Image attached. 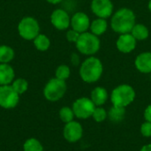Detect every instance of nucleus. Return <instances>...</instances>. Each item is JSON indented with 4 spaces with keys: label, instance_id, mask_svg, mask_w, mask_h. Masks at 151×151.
<instances>
[{
    "label": "nucleus",
    "instance_id": "obj_1",
    "mask_svg": "<svg viewBox=\"0 0 151 151\" xmlns=\"http://www.w3.org/2000/svg\"><path fill=\"white\" fill-rule=\"evenodd\" d=\"M136 17L134 12L127 7L119 9L112 14L111 19V27L112 30L119 34L130 33L134 26L136 24Z\"/></svg>",
    "mask_w": 151,
    "mask_h": 151
},
{
    "label": "nucleus",
    "instance_id": "obj_2",
    "mask_svg": "<svg viewBox=\"0 0 151 151\" xmlns=\"http://www.w3.org/2000/svg\"><path fill=\"white\" fill-rule=\"evenodd\" d=\"M103 72L104 66L101 60L93 56L86 58L80 67V76L81 80L87 83L97 81L101 78Z\"/></svg>",
    "mask_w": 151,
    "mask_h": 151
},
{
    "label": "nucleus",
    "instance_id": "obj_3",
    "mask_svg": "<svg viewBox=\"0 0 151 151\" xmlns=\"http://www.w3.org/2000/svg\"><path fill=\"white\" fill-rule=\"evenodd\" d=\"M75 45L79 52L81 54L86 56H93L100 50L101 42L97 35L87 31L81 34Z\"/></svg>",
    "mask_w": 151,
    "mask_h": 151
},
{
    "label": "nucleus",
    "instance_id": "obj_4",
    "mask_svg": "<svg viewBox=\"0 0 151 151\" xmlns=\"http://www.w3.org/2000/svg\"><path fill=\"white\" fill-rule=\"evenodd\" d=\"M135 98L134 89L127 84H122L116 87L111 95V100L113 105L126 108L134 102Z\"/></svg>",
    "mask_w": 151,
    "mask_h": 151
},
{
    "label": "nucleus",
    "instance_id": "obj_5",
    "mask_svg": "<svg viewBox=\"0 0 151 151\" xmlns=\"http://www.w3.org/2000/svg\"><path fill=\"white\" fill-rule=\"evenodd\" d=\"M17 29L19 36L27 41H33L40 34L39 22L31 16L22 18L18 24Z\"/></svg>",
    "mask_w": 151,
    "mask_h": 151
},
{
    "label": "nucleus",
    "instance_id": "obj_6",
    "mask_svg": "<svg viewBox=\"0 0 151 151\" xmlns=\"http://www.w3.org/2000/svg\"><path fill=\"white\" fill-rule=\"evenodd\" d=\"M66 92V83L58 78L50 79L43 88V96L50 102L60 100Z\"/></svg>",
    "mask_w": 151,
    "mask_h": 151
},
{
    "label": "nucleus",
    "instance_id": "obj_7",
    "mask_svg": "<svg viewBox=\"0 0 151 151\" xmlns=\"http://www.w3.org/2000/svg\"><path fill=\"white\" fill-rule=\"evenodd\" d=\"M19 101V95L12 88V85L0 86V107L10 110L15 108Z\"/></svg>",
    "mask_w": 151,
    "mask_h": 151
},
{
    "label": "nucleus",
    "instance_id": "obj_8",
    "mask_svg": "<svg viewBox=\"0 0 151 151\" xmlns=\"http://www.w3.org/2000/svg\"><path fill=\"white\" fill-rule=\"evenodd\" d=\"M72 109L74 112V115L78 119H86L89 117H92V114L96 109V105L91 99L81 97L73 103Z\"/></svg>",
    "mask_w": 151,
    "mask_h": 151
},
{
    "label": "nucleus",
    "instance_id": "obj_9",
    "mask_svg": "<svg viewBox=\"0 0 151 151\" xmlns=\"http://www.w3.org/2000/svg\"><path fill=\"white\" fill-rule=\"evenodd\" d=\"M91 11L97 18L107 19L113 14V4L111 0H92Z\"/></svg>",
    "mask_w": 151,
    "mask_h": 151
},
{
    "label": "nucleus",
    "instance_id": "obj_10",
    "mask_svg": "<svg viewBox=\"0 0 151 151\" xmlns=\"http://www.w3.org/2000/svg\"><path fill=\"white\" fill-rule=\"evenodd\" d=\"M50 22L56 29L63 31L70 27L71 18L66 11L63 9H56L50 14Z\"/></svg>",
    "mask_w": 151,
    "mask_h": 151
},
{
    "label": "nucleus",
    "instance_id": "obj_11",
    "mask_svg": "<svg viewBox=\"0 0 151 151\" xmlns=\"http://www.w3.org/2000/svg\"><path fill=\"white\" fill-rule=\"evenodd\" d=\"M82 134L83 129L81 125L79 122L73 120L69 123H66L63 130V135L65 139L69 142H78L82 137Z\"/></svg>",
    "mask_w": 151,
    "mask_h": 151
},
{
    "label": "nucleus",
    "instance_id": "obj_12",
    "mask_svg": "<svg viewBox=\"0 0 151 151\" xmlns=\"http://www.w3.org/2000/svg\"><path fill=\"white\" fill-rule=\"evenodd\" d=\"M71 27L80 34L85 33L90 27V20L88 16L82 12L74 13L71 18Z\"/></svg>",
    "mask_w": 151,
    "mask_h": 151
},
{
    "label": "nucleus",
    "instance_id": "obj_13",
    "mask_svg": "<svg viewBox=\"0 0 151 151\" xmlns=\"http://www.w3.org/2000/svg\"><path fill=\"white\" fill-rule=\"evenodd\" d=\"M136 44H137V41L131 35V33L121 34L116 42L117 49L120 52L125 54L134 51L136 47Z\"/></svg>",
    "mask_w": 151,
    "mask_h": 151
},
{
    "label": "nucleus",
    "instance_id": "obj_14",
    "mask_svg": "<svg viewBox=\"0 0 151 151\" xmlns=\"http://www.w3.org/2000/svg\"><path fill=\"white\" fill-rule=\"evenodd\" d=\"M134 65L139 72L142 73H150L151 52H142L139 54L134 60Z\"/></svg>",
    "mask_w": 151,
    "mask_h": 151
},
{
    "label": "nucleus",
    "instance_id": "obj_15",
    "mask_svg": "<svg viewBox=\"0 0 151 151\" xmlns=\"http://www.w3.org/2000/svg\"><path fill=\"white\" fill-rule=\"evenodd\" d=\"M15 72L9 64H0V86L11 85L14 81Z\"/></svg>",
    "mask_w": 151,
    "mask_h": 151
},
{
    "label": "nucleus",
    "instance_id": "obj_16",
    "mask_svg": "<svg viewBox=\"0 0 151 151\" xmlns=\"http://www.w3.org/2000/svg\"><path fill=\"white\" fill-rule=\"evenodd\" d=\"M108 99V92L104 88L96 87L91 92V100L96 106H101L106 103Z\"/></svg>",
    "mask_w": 151,
    "mask_h": 151
},
{
    "label": "nucleus",
    "instance_id": "obj_17",
    "mask_svg": "<svg viewBox=\"0 0 151 151\" xmlns=\"http://www.w3.org/2000/svg\"><path fill=\"white\" fill-rule=\"evenodd\" d=\"M89 28H90V31L92 34H94L97 36H100L106 32V30L108 28V22H107L106 19L97 18L90 23Z\"/></svg>",
    "mask_w": 151,
    "mask_h": 151
},
{
    "label": "nucleus",
    "instance_id": "obj_18",
    "mask_svg": "<svg viewBox=\"0 0 151 151\" xmlns=\"http://www.w3.org/2000/svg\"><path fill=\"white\" fill-rule=\"evenodd\" d=\"M131 35L136 39V41H143L146 40L150 35L149 28L143 24H135L131 30Z\"/></svg>",
    "mask_w": 151,
    "mask_h": 151
},
{
    "label": "nucleus",
    "instance_id": "obj_19",
    "mask_svg": "<svg viewBox=\"0 0 151 151\" xmlns=\"http://www.w3.org/2000/svg\"><path fill=\"white\" fill-rule=\"evenodd\" d=\"M33 43H34L35 47L36 48V50L39 51H42V52L47 51L50 47V38L46 35L41 34V33L33 40Z\"/></svg>",
    "mask_w": 151,
    "mask_h": 151
},
{
    "label": "nucleus",
    "instance_id": "obj_20",
    "mask_svg": "<svg viewBox=\"0 0 151 151\" xmlns=\"http://www.w3.org/2000/svg\"><path fill=\"white\" fill-rule=\"evenodd\" d=\"M15 57L14 50L9 45H0V64H9Z\"/></svg>",
    "mask_w": 151,
    "mask_h": 151
},
{
    "label": "nucleus",
    "instance_id": "obj_21",
    "mask_svg": "<svg viewBox=\"0 0 151 151\" xmlns=\"http://www.w3.org/2000/svg\"><path fill=\"white\" fill-rule=\"evenodd\" d=\"M125 114H126V110L124 107L113 105L109 111V118L112 122L119 123L124 119Z\"/></svg>",
    "mask_w": 151,
    "mask_h": 151
},
{
    "label": "nucleus",
    "instance_id": "obj_22",
    "mask_svg": "<svg viewBox=\"0 0 151 151\" xmlns=\"http://www.w3.org/2000/svg\"><path fill=\"white\" fill-rule=\"evenodd\" d=\"M12 88L20 96L22 94H24L27 88H28V82L27 80H25L24 78H18L15 79L12 83L11 84Z\"/></svg>",
    "mask_w": 151,
    "mask_h": 151
},
{
    "label": "nucleus",
    "instance_id": "obj_23",
    "mask_svg": "<svg viewBox=\"0 0 151 151\" xmlns=\"http://www.w3.org/2000/svg\"><path fill=\"white\" fill-rule=\"evenodd\" d=\"M24 151H43V147L42 143L35 138H29L27 139L24 145H23Z\"/></svg>",
    "mask_w": 151,
    "mask_h": 151
},
{
    "label": "nucleus",
    "instance_id": "obj_24",
    "mask_svg": "<svg viewBox=\"0 0 151 151\" xmlns=\"http://www.w3.org/2000/svg\"><path fill=\"white\" fill-rule=\"evenodd\" d=\"M71 74V70L69 68L68 65H60L57 67L56 72H55V75L56 78L62 80V81H66Z\"/></svg>",
    "mask_w": 151,
    "mask_h": 151
},
{
    "label": "nucleus",
    "instance_id": "obj_25",
    "mask_svg": "<svg viewBox=\"0 0 151 151\" xmlns=\"http://www.w3.org/2000/svg\"><path fill=\"white\" fill-rule=\"evenodd\" d=\"M74 116L75 115H74V112H73V109H71L69 107H63L59 111V118L65 124L73 121Z\"/></svg>",
    "mask_w": 151,
    "mask_h": 151
},
{
    "label": "nucleus",
    "instance_id": "obj_26",
    "mask_svg": "<svg viewBox=\"0 0 151 151\" xmlns=\"http://www.w3.org/2000/svg\"><path fill=\"white\" fill-rule=\"evenodd\" d=\"M92 117L96 122H103L107 118V112L104 108L97 107L95 109V111L92 114Z\"/></svg>",
    "mask_w": 151,
    "mask_h": 151
},
{
    "label": "nucleus",
    "instance_id": "obj_27",
    "mask_svg": "<svg viewBox=\"0 0 151 151\" xmlns=\"http://www.w3.org/2000/svg\"><path fill=\"white\" fill-rule=\"evenodd\" d=\"M80 35H81V34H80L79 32H77V31L73 30V28H71V29L67 30L65 37H66V40H67L69 42L76 43V42L78 41Z\"/></svg>",
    "mask_w": 151,
    "mask_h": 151
},
{
    "label": "nucleus",
    "instance_id": "obj_28",
    "mask_svg": "<svg viewBox=\"0 0 151 151\" xmlns=\"http://www.w3.org/2000/svg\"><path fill=\"white\" fill-rule=\"evenodd\" d=\"M141 133L145 137H151V122L146 121L142 125Z\"/></svg>",
    "mask_w": 151,
    "mask_h": 151
},
{
    "label": "nucleus",
    "instance_id": "obj_29",
    "mask_svg": "<svg viewBox=\"0 0 151 151\" xmlns=\"http://www.w3.org/2000/svg\"><path fill=\"white\" fill-rule=\"evenodd\" d=\"M144 117H145V119L149 122H151V104H150L145 111H144Z\"/></svg>",
    "mask_w": 151,
    "mask_h": 151
},
{
    "label": "nucleus",
    "instance_id": "obj_30",
    "mask_svg": "<svg viewBox=\"0 0 151 151\" xmlns=\"http://www.w3.org/2000/svg\"><path fill=\"white\" fill-rule=\"evenodd\" d=\"M71 61L73 65H78L79 64V57L76 54H72V58H71Z\"/></svg>",
    "mask_w": 151,
    "mask_h": 151
},
{
    "label": "nucleus",
    "instance_id": "obj_31",
    "mask_svg": "<svg viewBox=\"0 0 151 151\" xmlns=\"http://www.w3.org/2000/svg\"><path fill=\"white\" fill-rule=\"evenodd\" d=\"M140 151H151V144H147L143 146Z\"/></svg>",
    "mask_w": 151,
    "mask_h": 151
},
{
    "label": "nucleus",
    "instance_id": "obj_32",
    "mask_svg": "<svg viewBox=\"0 0 151 151\" xmlns=\"http://www.w3.org/2000/svg\"><path fill=\"white\" fill-rule=\"evenodd\" d=\"M45 1L50 3V4H58L61 3L63 0H45Z\"/></svg>",
    "mask_w": 151,
    "mask_h": 151
},
{
    "label": "nucleus",
    "instance_id": "obj_33",
    "mask_svg": "<svg viewBox=\"0 0 151 151\" xmlns=\"http://www.w3.org/2000/svg\"><path fill=\"white\" fill-rule=\"evenodd\" d=\"M148 8H149L150 12H151V0H150V2H149V4H148Z\"/></svg>",
    "mask_w": 151,
    "mask_h": 151
},
{
    "label": "nucleus",
    "instance_id": "obj_34",
    "mask_svg": "<svg viewBox=\"0 0 151 151\" xmlns=\"http://www.w3.org/2000/svg\"><path fill=\"white\" fill-rule=\"evenodd\" d=\"M150 80H151V73H150Z\"/></svg>",
    "mask_w": 151,
    "mask_h": 151
}]
</instances>
